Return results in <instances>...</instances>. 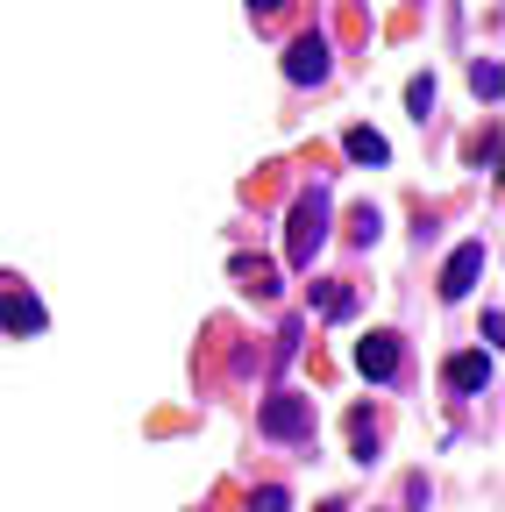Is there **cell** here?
I'll list each match as a JSON object with an SVG mask.
<instances>
[{
    "label": "cell",
    "mask_w": 505,
    "mask_h": 512,
    "mask_svg": "<svg viewBox=\"0 0 505 512\" xmlns=\"http://www.w3.org/2000/svg\"><path fill=\"white\" fill-rule=\"evenodd\" d=\"M328 242V192H306L292 207V235H285V264L292 271H313V249Z\"/></svg>",
    "instance_id": "1"
},
{
    "label": "cell",
    "mask_w": 505,
    "mask_h": 512,
    "mask_svg": "<svg viewBox=\"0 0 505 512\" xmlns=\"http://www.w3.org/2000/svg\"><path fill=\"white\" fill-rule=\"evenodd\" d=\"M43 306H36V292H22L15 278H0V328L8 335H43Z\"/></svg>",
    "instance_id": "2"
},
{
    "label": "cell",
    "mask_w": 505,
    "mask_h": 512,
    "mask_svg": "<svg viewBox=\"0 0 505 512\" xmlns=\"http://www.w3.org/2000/svg\"><path fill=\"white\" fill-rule=\"evenodd\" d=\"M264 434H271V441H306V434H313V406L292 399V392H278V399L264 406Z\"/></svg>",
    "instance_id": "3"
},
{
    "label": "cell",
    "mask_w": 505,
    "mask_h": 512,
    "mask_svg": "<svg viewBox=\"0 0 505 512\" xmlns=\"http://www.w3.org/2000/svg\"><path fill=\"white\" fill-rule=\"evenodd\" d=\"M285 79H292V86H321V79H328V36H299V43L285 50Z\"/></svg>",
    "instance_id": "4"
},
{
    "label": "cell",
    "mask_w": 505,
    "mask_h": 512,
    "mask_svg": "<svg viewBox=\"0 0 505 512\" xmlns=\"http://www.w3.org/2000/svg\"><path fill=\"white\" fill-rule=\"evenodd\" d=\"M356 370H363L370 384H392V377H399V335H363V342H356Z\"/></svg>",
    "instance_id": "5"
},
{
    "label": "cell",
    "mask_w": 505,
    "mask_h": 512,
    "mask_svg": "<svg viewBox=\"0 0 505 512\" xmlns=\"http://www.w3.org/2000/svg\"><path fill=\"white\" fill-rule=\"evenodd\" d=\"M477 278H484V242H463L449 256V271H441V299H470Z\"/></svg>",
    "instance_id": "6"
},
{
    "label": "cell",
    "mask_w": 505,
    "mask_h": 512,
    "mask_svg": "<svg viewBox=\"0 0 505 512\" xmlns=\"http://www.w3.org/2000/svg\"><path fill=\"white\" fill-rule=\"evenodd\" d=\"M449 384H456V392H484V384H491V356H477V349L456 356L449 363Z\"/></svg>",
    "instance_id": "7"
},
{
    "label": "cell",
    "mask_w": 505,
    "mask_h": 512,
    "mask_svg": "<svg viewBox=\"0 0 505 512\" xmlns=\"http://www.w3.org/2000/svg\"><path fill=\"white\" fill-rule=\"evenodd\" d=\"M349 157H356V164H385L392 150H385V136H377V128H349Z\"/></svg>",
    "instance_id": "8"
},
{
    "label": "cell",
    "mask_w": 505,
    "mask_h": 512,
    "mask_svg": "<svg viewBox=\"0 0 505 512\" xmlns=\"http://www.w3.org/2000/svg\"><path fill=\"white\" fill-rule=\"evenodd\" d=\"M235 278H249V292H278V278H271V264H249V256H242V264H235Z\"/></svg>",
    "instance_id": "9"
},
{
    "label": "cell",
    "mask_w": 505,
    "mask_h": 512,
    "mask_svg": "<svg viewBox=\"0 0 505 512\" xmlns=\"http://www.w3.org/2000/svg\"><path fill=\"white\" fill-rule=\"evenodd\" d=\"M321 313H328V320H349V313H356V292H342V285L321 292Z\"/></svg>",
    "instance_id": "10"
},
{
    "label": "cell",
    "mask_w": 505,
    "mask_h": 512,
    "mask_svg": "<svg viewBox=\"0 0 505 512\" xmlns=\"http://www.w3.org/2000/svg\"><path fill=\"white\" fill-rule=\"evenodd\" d=\"M249 512H292V498H285V491H278V484H264V491H257V498H249Z\"/></svg>",
    "instance_id": "11"
},
{
    "label": "cell",
    "mask_w": 505,
    "mask_h": 512,
    "mask_svg": "<svg viewBox=\"0 0 505 512\" xmlns=\"http://www.w3.org/2000/svg\"><path fill=\"white\" fill-rule=\"evenodd\" d=\"M406 107L427 121V107H434V79H413V86H406Z\"/></svg>",
    "instance_id": "12"
},
{
    "label": "cell",
    "mask_w": 505,
    "mask_h": 512,
    "mask_svg": "<svg viewBox=\"0 0 505 512\" xmlns=\"http://www.w3.org/2000/svg\"><path fill=\"white\" fill-rule=\"evenodd\" d=\"M470 86H477L484 100H498V64H491V57H484V64H477V72H470Z\"/></svg>",
    "instance_id": "13"
},
{
    "label": "cell",
    "mask_w": 505,
    "mask_h": 512,
    "mask_svg": "<svg viewBox=\"0 0 505 512\" xmlns=\"http://www.w3.org/2000/svg\"><path fill=\"white\" fill-rule=\"evenodd\" d=\"M377 228H385V221H377V207H356V242H363V249L377 242Z\"/></svg>",
    "instance_id": "14"
},
{
    "label": "cell",
    "mask_w": 505,
    "mask_h": 512,
    "mask_svg": "<svg viewBox=\"0 0 505 512\" xmlns=\"http://www.w3.org/2000/svg\"><path fill=\"white\" fill-rule=\"evenodd\" d=\"M249 8H257V15H271V8H285V0H249Z\"/></svg>",
    "instance_id": "15"
}]
</instances>
